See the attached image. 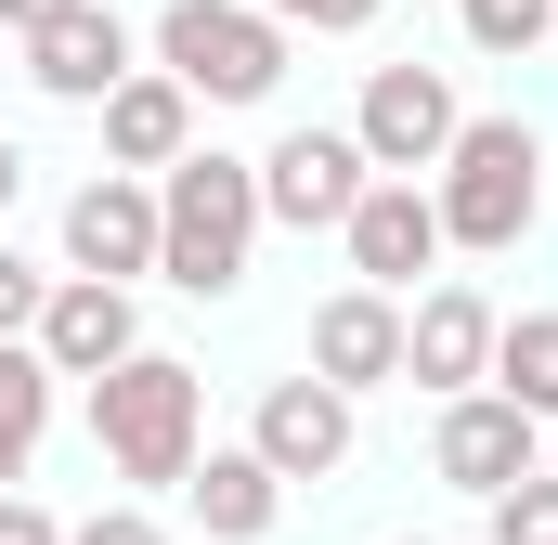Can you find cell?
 Instances as JSON below:
<instances>
[{"instance_id": "cell-1", "label": "cell", "mask_w": 558, "mask_h": 545, "mask_svg": "<svg viewBox=\"0 0 558 545\" xmlns=\"http://www.w3.org/2000/svg\"><path fill=\"white\" fill-rule=\"evenodd\" d=\"M247 247H260V169L247 156H182L156 182V272L182 299H234Z\"/></svg>"}, {"instance_id": "cell-2", "label": "cell", "mask_w": 558, "mask_h": 545, "mask_svg": "<svg viewBox=\"0 0 558 545\" xmlns=\"http://www.w3.org/2000/svg\"><path fill=\"white\" fill-rule=\"evenodd\" d=\"M428 208H441V247H520L546 221V143H533V118H468L454 156H441V182H428Z\"/></svg>"}, {"instance_id": "cell-3", "label": "cell", "mask_w": 558, "mask_h": 545, "mask_svg": "<svg viewBox=\"0 0 558 545\" xmlns=\"http://www.w3.org/2000/svg\"><path fill=\"white\" fill-rule=\"evenodd\" d=\"M195 428H208V377L131 351L118 377H92V441L118 455V481H195Z\"/></svg>"}, {"instance_id": "cell-4", "label": "cell", "mask_w": 558, "mask_h": 545, "mask_svg": "<svg viewBox=\"0 0 558 545\" xmlns=\"http://www.w3.org/2000/svg\"><path fill=\"white\" fill-rule=\"evenodd\" d=\"M156 78H182L195 105H260L286 78V26L260 0H169L156 13Z\"/></svg>"}, {"instance_id": "cell-5", "label": "cell", "mask_w": 558, "mask_h": 545, "mask_svg": "<svg viewBox=\"0 0 558 545\" xmlns=\"http://www.w3.org/2000/svg\"><path fill=\"white\" fill-rule=\"evenodd\" d=\"M454 131H468V105H454V78H441V65H377V78H364V105H351V143H364V169H377V182L441 169Z\"/></svg>"}, {"instance_id": "cell-6", "label": "cell", "mask_w": 558, "mask_h": 545, "mask_svg": "<svg viewBox=\"0 0 558 545\" xmlns=\"http://www.w3.org/2000/svg\"><path fill=\"white\" fill-rule=\"evenodd\" d=\"M533 455H546V415H520L507 390H468V403H441V441H428V468L454 481V494H520L533 481Z\"/></svg>"}, {"instance_id": "cell-7", "label": "cell", "mask_w": 558, "mask_h": 545, "mask_svg": "<svg viewBox=\"0 0 558 545\" xmlns=\"http://www.w3.org/2000/svg\"><path fill=\"white\" fill-rule=\"evenodd\" d=\"M364 143L351 131H286L274 156H260V221H299V234H338L351 208H364Z\"/></svg>"}, {"instance_id": "cell-8", "label": "cell", "mask_w": 558, "mask_h": 545, "mask_svg": "<svg viewBox=\"0 0 558 545\" xmlns=\"http://www.w3.org/2000/svg\"><path fill=\"white\" fill-rule=\"evenodd\" d=\"M494 325H507V312H494L481 286H428L416 312H403V377L441 390V403H468V390L494 377Z\"/></svg>"}, {"instance_id": "cell-9", "label": "cell", "mask_w": 558, "mask_h": 545, "mask_svg": "<svg viewBox=\"0 0 558 545\" xmlns=\"http://www.w3.org/2000/svg\"><path fill=\"white\" fill-rule=\"evenodd\" d=\"M65 272H78V286H131V272H156V195H143L131 169H105V182L65 195Z\"/></svg>"}, {"instance_id": "cell-10", "label": "cell", "mask_w": 558, "mask_h": 545, "mask_svg": "<svg viewBox=\"0 0 558 545\" xmlns=\"http://www.w3.org/2000/svg\"><path fill=\"white\" fill-rule=\"evenodd\" d=\"M247 455L274 468V481H325V468H351V390H325L312 364L260 390V428H247Z\"/></svg>"}, {"instance_id": "cell-11", "label": "cell", "mask_w": 558, "mask_h": 545, "mask_svg": "<svg viewBox=\"0 0 558 545\" xmlns=\"http://www.w3.org/2000/svg\"><path fill=\"white\" fill-rule=\"evenodd\" d=\"M338 234H351V286H377V299H403V286L441 261V208H428V182H364V208H351Z\"/></svg>"}, {"instance_id": "cell-12", "label": "cell", "mask_w": 558, "mask_h": 545, "mask_svg": "<svg viewBox=\"0 0 558 545\" xmlns=\"http://www.w3.org/2000/svg\"><path fill=\"white\" fill-rule=\"evenodd\" d=\"M26 351H39L52 377H118V364L143 351V325H131V286H78V272H65V286L39 299V338H26Z\"/></svg>"}, {"instance_id": "cell-13", "label": "cell", "mask_w": 558, "mask_h": 545, "mask_svg": "<svg viewBox=\"0 0 558 545\" xmlns=\"http://www.w3.org/2000/svg\"><path fill=\"white\" fill-rule=\"evenodd\" d=\"M26 78H39L52 105H105V92L131 78V26H118L105 0H78V13H52V26L26 39Z\"/></svg>"}, {"instance_id": "cell-14", "label": "cell", "mask_w": 558, "mask_h": 545, "mask_svg": "<svg viewBox=\"0 0 558 545\" xmlns=\"http://www.w3.org/2000/svg\"><path fill=\"white\" fill-rule=\"evenodd\" d=\"M312 377H325V390H377V377H403V299L338 286V299L312 312Z\"/></svg>"}, {"instance_id": "cell-15", "label": "cell", "mask_w": 558, "mask_h": 545, "mask_svg": "<svg viewBox=\"0 0 558 545\" xmlns=\"http://www.w3.org/2000/svg\"><path fill=\"white\" fill-rule=\"evenodd\" d=\"M105 156L118 169H182L195 156V92L182 78H118L105 92Z\"/></svg>"}, {"instance_id": "cell-16", "label": "cell", "mask_w": 558, "mask_h": 545, "mask_svg": "<svg viewBox=\"0 0 558 545\" xmlns=\"http://www.w3.org/2000/svg\"><path fill=\"white\" fill-rule=\"evenodd\" d=\"M182 494H195L208 545H260V533H274V507H286V481L247 455V441H234V455H195V481H182Z\"/></svg>"}, {"instance_id": "cell-17", "label": "cell", "mask_w": 558, "mask_h": 545, "mask_svg": "<svg viewBox=\"0 0 558 545\" xmlns=\"http://www.w3.org/2000/svg\"><path fill=\"white\" fill-rule=\"evenodd\" d=\"M39 428H52V364H39L26 338H0V481H26Z\"/></svg>"}, {"instance_id": "cell-18", "label": "cell", "mask_w": 558, "mask_h": 545, "mask_svg": "<svg viewBox=\"0 0 558 545\" xmlns=\"http://www.w3.org/2000/svg\"><path fill=\"white\" fill-rule=\"evenodd\" d=\"M494 390L520 415H558V312H520V325H494Z\"/></svg>"}, {"instance_id": "cell-19", "label": "cell", "mask_w": 558, "mask_h": 545, "mask_svg": "<svg viewBox=\"0 0 558 545\" xmlns=\"http://www.w3.org/2000/svg\"><path fill=\"white\" fill-rule=\"evenodd\" d=\"M454 13H468L481 52H533V39H558V0H454Z\"/></svg>"}, {"instance_id": "cell-20", "label": "cell", "mask_w": 558, "mask_h": 545, "mask_svg": "<svg viewBox=\"0 0 558 545\" xmlns=\"http://www.w3.org/2000/svg\"><path fill=\"white\" fill-rule=\"evenodd\" d=\"M494 545H558V468H533L520 494H494Z\"/></svg>"}, {"instance_id": "cell-21", "label": "cell", "mask_w": 558, "mask_h": 545, "mask_svg": "<svg viewBox=\"0 0 558 545\" xmlns=\"http://www.w3.org/2000/svg\"><path fill=\"white\" fill-rule=\"evenodd\" d=\"M39 299H52V272L0 247V338H39Z\"/></svg>"}, {"instance_id": "cell-22", "label": "cell", "mask_w": 558, "mask_h": 545, "mask_svg": "<svg viewBox=\"0 0 558 545\" xmlns=\"http://www.w3.org/2000/svg\"><path fill=\"white\" fill-rule=\"evenodd\" d=\"M274 26H312V39H351V26H377V0H260Z\"/></svg>"}, {"instance_id": "cell-23", "label": "cell", "mask_w": 558, "mask_h": 545, "mask_svg": "<svg viewBox=\"0 0 558 545\" xmlns=\"http://www.w3.org/2000/svg\"><path fill=\"white\" fill-rule=\"evenodd\" d=\"M65 545H169V533H156L143 507H105V520H78V533H65Z\"/></svg>"}, {"instance_id": "cell-24", "label": "cell", "mask_w": 558, "mask_h": 545, "mask_svg": "<svg viewBox=\"0 0 558 545\" xmlns=\"http://www.w3.org/2000/svg\"><path fill=\"white\" fill-rule=\"evenodd\" d=\"M0 545H65V533H52V520H39L26 494H0Z\"/></svg>"}, {"instance_id": "cell-25", "label": "cell", "mask_w": 558, "mask_h": 545, "mask_svg": "<svg viewBox=\"0 0 558 545\" xmlns=\"http://www.w3.org/2000/svg\"><path fill=\"white\" fill-rule=\"evenodd\" d=\"M52 13H78V0H0V26H13V39H39Z\"/></svg>"}, {"instance_id": "cell-26", "label": "cell", "mask_w": 558, "mask_h": 545, "mask_svg": "<svg viewBox=\"0 0 558 545\" xmlns=\"http://www.w3.org/2000/svg\"><path fill=\"white\" fill-rule=\"evenodd\" d=\"M13 195H26V156H13V131H0V208H13Z\"/></svg>"}]
</instances>
